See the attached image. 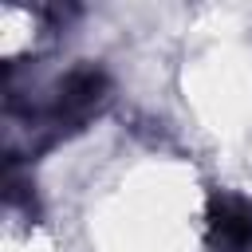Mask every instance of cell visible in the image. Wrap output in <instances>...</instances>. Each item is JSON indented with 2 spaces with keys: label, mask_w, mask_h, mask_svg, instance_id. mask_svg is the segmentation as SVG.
Segmentation results:
<instances>
[{
  "label": "cell",
  "mask_w": 252,
  "mask_h": 252,
  "mask_svg": "<svg viewBox=\"0 0 252 252\" xmlns=\"http://www.w3.org/2000/svg\"><path fill=\"white\" fill-rule=\"evenodd\" d=\"M106 94H110V83H106V75L98 67H75V71H67V79L59 83L55 102L47 110V118L55 126V138L67 134V130H79L106 102Z\"/></svg>",
  "instance_id": "cell-1"
},
{
  "label": "cell",
  "mask_w": 252,
  "mask_h": 252,
  "mask_svg": "<svg viewBox=\"0 0 252 252\" xmlns=\"http://www.w3.org/2000/svg\"><path fill=\"white\" fill-rule=\"evenodd\" d=\"M205 244L209 252H252V201L228 189L209 193Z\"/></svg>",
  "instance_id": "cell-2"
}]
</instances>
